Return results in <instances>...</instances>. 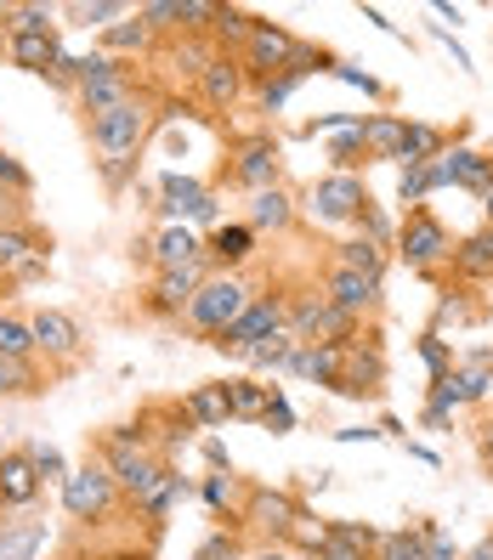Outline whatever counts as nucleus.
Listing matches in <instances>:
<instances>
[{"mask_svg": "<svg viewBox=\"0 0 493 560\" xmlns=\"http://www.w3.org/2000/svg\"><path fill=\"white\" fill-rule=\"evenodd\" d=\"M137 18L148 23V35L153 28H171L176 23V0H148V7H137Z\"/></svg>", "mask_w": 493, "mask_h": 560, "instance_id": "obj_51", "label": "nucleus"}, {"mask_svg": "<svg viewBox=\"0 0 493 560\" xmlns=\"http://www.w3.org/2000/svg\"><path fill=\"white\" fill-rule=\"evenodd\" d=\"M250 560H289L284 549H261V555H250Z\"/></svg>", "mask_w": 493, "mask_h": 560, "instance_id": "obj_59", "label": "nucleus"}, {"mask_svg": "<svg viewBox=\"0 0 493 560\" xmlns=\"http://www.w3.org/2000/svg\"><path fill=\"white\" fill-rule=\"evenodd\" d=\"M255 226H267V233H284V226H295V199L284 187H261L250 199V233Z\"/></svg>", "mask_w": 493, "mask_h": 560, "instance_id": "obj_26", "label": "nucleus"}, {"mask_svg": "<svg viewBox=\"0 0 493 560\" xmlns=\"http://www.w3.org/2000/svg\"><path fill=\"white\" fill-rule=\"evenodd\" d=\"M278 142L273 137H250V142H239V159H233V182L239 187H250V192H261V187H278Z\"/></svg>", "mask_w": 493, "mask_h": 560, "instance_id": "obj_14", "label": "nucleus"}, {"mask_svg": "<svg viewBox=\"0 0 493 560\" xmlns=\"http://www.w3.org/2000/svg\"><path fill=\"white\" fill-rule=\"evenodd\" d=\"M261 424H267L273 436H289V431H295V408H289V397H284L278 385L267 390V408H261Z\"/></svg>", "mask_w": 493, "mask_h": 560, "instance_id": "obj_42", "label": "nucleus"}, {"mask_svg": "<svg viewBox=\"0 0 493 560\" xmlns=\"http://www.w3.org/2000/svg\"><path fill=\"white\" fill-rule=\"evenodd\" d=\"M250 306V283L244 278H233V272H216V278H205V289L193 294V306H187V323L199 328V335H221L227 323H233L239 312Z\"/></svg>", "mask_w": 493, "mask_h": 560, "instance_id": "obj_4", "label": "nucleus"}, {"mask_svg": "<svg viewBox=\"0 0 493 560\" xmlns=\"http://www.w3.org/2000/svg\"><path fill=\"white\" fill-rule=\"evenodd\" d=\"M250 28H255V12L221 7V12H216V28H210V35H216L221 46H244V40H250Z\"/></svg>", "mask_w": 493, "mask_h": 560, "instance_id": "obj_39", "label": "nucleus"}, {"mask_svg": "<svg viewBox=\"0 0 493 560\" xmlns=\"http://www.w3.org/2000/svg\"><path fill=\"white\" fill-rule=\"evenodd\" d=\"M335 267L364 272V278H386V255H380V244H369V238H346V244L335 249Z\"/></svg>", "mask_w": 493, "mask_h": 560, "instance_id": "obj_33", "label": "nucleus"}, {"mask_svg": "<svg viewBox=\"0 0 493 560\" xmlns=\"http://www.w3.org/2000/svg\"><path fill=\"white\" fill-rule=\"evenodd\" d=\"M329 153H335V176H352V164H369V153H364V130H346V137H335V148H329Z\"/></svg>", "mask_w": 493, "mask_h": 560, "instance_id": "obj_41", "label": "nucleus"}, {"mask_svg": "<svg viewBox=\"0 0 493 560\" xmlns=\"http://www.w3.org/2000/svg\"><path fill=\"white\" fill-rule=\"evenodd\" d=\"M0 57H7V35H0Z\"/></svg>", "mask_w": 493, "mask_h": 560, "instance_id": "obj_62", "label": "nucleus"}, {"mask_svg": "<svg viewBox=\"0 0 493 560\" xmlns=\"http://www.w3.org/2000/svg\"><path fill=\"white\" fill-rule=\"evenodd\" d=\"M69 18H80V23L91 28V23H108V18H125V7H119V0H91V7H69Z\"/></svg>", "mask_w": 493, "mask_h": 560, "instance_id": "obj_50", "label": "nucleus"}, {"mask_svg": "<svg viewBox=\"0 0 493 560\" xmlns=\"http://www.w3.org/2000/svg\"><path fill=\"white\" fill-rule=\"evenodd\" d=\"M142 442H148L142 424H125V431H108L103 442H96V465L114 476V487L125 492L130 504H137L142 492H148V481L159 476V458H153Z\"/></svg>", "mask_w": 493, "mask_h": 560, "instance_id": "obj_2", "label": "nucleus"}, {"mask_svg": "<svg viewBox=\"0 0 493 560\" xmlns=\"http://www.w3.org/2000/svg\"><path fill=\"white\" fill-rule=\"evenodd\" d=\"M148 125H153V114L142 103V91L130 96V103L108 108V114H91V148H96V164H103V176L114 187L125 182L130 164H137V153L148 142Z\"/></svg>", "mask_w": 493, "mask_h": 560, "instance_id": "obj_1", "label": "nucleus"}, {"mask_svg": "<svg viewBox=\"0 0 493 560\" xmlns=\"http://www.w3.org/2000/svg\"><path fill=\"white\" fill-rule=\"evenodd\" d=\"M0 35H57V12L28 0V7H0Z\"/></svg>", "mask_w": 493, "mask_h": 560, "instance_id": "obj_27", "label": "nucleus"}, {"mask_svg": "<svg viewBox=\"0 0 493 560\" xmlns=\"http://www.w3.org/2000/svg\"><path fill=\"white\" fill-rule=\"evenodd\" d=\"M0 187H12V192H23V199H28V187H35V176H28L23 171V164L7 153V148H0Z\"/></svg>", "mask_w": 493, "mask_h": 560, "instance_id": "obj_49", "label": "nucleus"}, {"mask_svg": "<svg viewBox=\"0 0 493 560\" xmlns=\"http://www.w3.org/2000/svg\"><path fill=\"white\" fill-rule=\"evenodd\" d=\"M28 458H35V470H41V487H46V481H62V476H69V465H62V453H57L51 442L28 447Z\"/></svg>", "mask_w": 493, "mask_h": 560, "instance_id": "obj_48", "label": "nucleus"}, {"mask_svg": "<svg viewBox=\"0 0 493 560\" xmlns=\"http://www.w3.org/2000/svg\"><path fill=\"white\" fill-rule=\"evenodd\" d=\"M329 74L346 80V85H364L369 96H380V80H375V74H364V69H352V62H329Z\"/></svg>", "mask_w": 493, "mask_h": 560, "instance_id": "obj_53", "label": "nucleus"}, {"mask_svg": "<svg viewBox=\"0 0 493 560\" xmlns=\"http://www.w3.org/2000/svg\"><path fill=\"white\" fill-rule=\"evenodd\" d=\"M459 560H493V538H488V544H477L471 555H459Z\"/></svg>", "mask_w": 493, "mask_h": 560, "instance_id": "obj_58", "label": "nucleus"}, {"mask_svg": "<svg viewBox=\"0 0 493 560\" xmlns=\"http://www.w3.org/2000/svg\"><path fill=\"white\" fill-rule=\"evenodd\" d=\"M255 249V233H250V221H233V226H216L210 244H205V260L210 267H244Z\"/></svg>", "mask_w": 493, "mask_h": 560, "instance_id": "obj_21", "label": "nucleus"}, {"mask_svg": "<svg viewBox=\"0 0 493 560\" xmlns=\"http://www.w3.org/2000/svg\"><path fill=\"white\" fill-rule=\"evenodd\" d=\"M267 390L273 385H261V380H227V419H261Z\"/></svg>", "mask_w": 493, "mask_h": 560, "instance_id": "obj_34", "label": "nucleus"}, {"mask_svg": "<svg viewBox=\"0 0 493 560\" xmlns=\"http://www.w3.org/2000/svg\"><path fill=\"white\" fill-rule=\"evenodd\" d=\"M148 249H153V267H159V272H176V267H193V260H205L199 233H187V226H164V233H159Z\"/></svg>", "mask_w": 493, "mask_h": 560, "instance_id": "obj_18", "label": "nucleus"}, {"mask_svg": "<svg viewBox=\"0 0 493 560\" xmlns=\"http://www.w3.org/2000/svg\"><path fill=\"white\" fill-rule=\"evenodd\" d=\"M295 85H301V74H295V69H284V74H273L267 85H261V108H267V114H273V108H284Z\"/></svg>", "mask_w": 493, "mask_h": 560, "instance_id": "obj_47", "label": "nucleus"}, {"mask_svg": "<svg viewBox=\"0 0 493 560\" xmlns=\"http://www.w3.org/2000/svg\"><path fill=\"white\" fill-rule=\"evenodd\" d=\"M420 549H425V560H459V549H454V538L443 533L437 521H420Z\"/></svg>", "mask_w": 493, "mask_h": 560, "instance_id": "obj_46", "label": "nucleus"}, {"mask_svg": "<svg viewBox=\"0 0 493 560\" xmlns=\"http://www.w3.org/2000/svg\"><path fill=\"white\" fill-rule=\"evenodd\" d=\"M182 499H187V481H182V476H176L171 465H159V476L148 481V492H142V499H137V510H142V515H148V521L159 526V521L171 515V510H176Z\"/></svg>", "mask_w": 493, "mask_h": 560, "instance_id": "obj_22", "label": "nucleus"}, {"mask_svg": "<svg viewBox=\"0 0 493 560\" xmlns=\"http://www.w3.org/2000/svg\"><path fill=\"white\" fill-rule=\"evenodd\" d=\"M41 255H51V238L46 233H35V226H0V278H18L28 260H41Z\"/></svg>", "mask_w": 493, "mask_h": 560, "instance_id": "obj_17", "label": "nucleus"}, {"mask_svg": "<svg viewBox=\"0 0 493 560\" xmlns=\"http://www.w3.org/2000/svg\"><path fill=\"white\" fill-rule=\"evenodd\" d=\"M443 148H448V137H443L437 125L409 119V130H403V148H398V164H432Z\"/></svg>", "mask_w": 493, "mask_h": 560, "instance_id": "obj_29", "label": "nucleus"}, {"mask_svg": "<svg viewBox=\"0 0 493 560\" xmlns=\"http://www.w3.org/2000/svg\"><path fill=\"white\" fill-rule=\"evenodd\" d=\"M323 533L335 544H346V549H357V555H375V538H380L375 526H357V521H329Z\"/></svg>", "mask_w": 493, "mask_h": 560, "instance_id": "obj_40", "label": "nucleus"}, {"mask_svg": "<svg viewBox=\"0 0 493 560\" xmlns=\"http://www.w3.org/2000/svg\"><path fill=\"white\" fill-rule=\"evenodd\" d=\"M425 171H432V192H437V187H466V192H482V187L493 182V153L454 142V148H443L432 164H425Z\"/></svg>", "mask_w": 493, "mask_h": 560, "instance_id": "obj_9", "label": "nucleus"}, {"mask_svg": "<svg viewBox=\"0 0 493 560\" xmlns=\"http://www.w3.org/2000/svg\"><path fill=\"white\" fill-rule=\"evenodd\" d=\"M7 57L28 74H51L62 62V40L57 35H7Z\"/></svg>", "mask_w": 493, "mask_h": 560, "instance_id": "obj_19", "label": "nucleus"}, {"mask_svg": "<svg viewBox=\"0 0 493 560\" xmlns=\"http://www.w3.org/2000/svg\"><path fill=\"white\" fill-rule=\"evenodd\" d=\"M448 260H454L459 278H477V283L493 278V226H482V233H471V238H459Z\"/></svg>", "mask_w": 493, "mask_h": 560, "instance_id": "obj_25", "label": "nucleus"}, {"mask_svg": "<svg viewBox=\"0 0 493 560\" xmlns=\"http://www.w3.org/2000/svg\"><path fill=\"white\" fill-rule=\"evenodd\" d=\"M239 555V538L233 533H216L210 544H199V555H193V560H233Z\"/></svg>", "mask_w": 493, "mask_h": 560, "instance_id": "obj_52", "label": "nucleus"}, {"mask_svg": "<svg viewBox=\"0 0 493 560\" xmlns=\"http://www.w3.org/2000/svg\"><path fill=\"white\" fill-rule=\"evenodd\" d=\"M420 357H425V369H432V380H448V374H454V357H448V340L437 335V328H432V335H420Z\"/></svg>", "mask_w": 493, "mask_h": 560, "instance_id": "obj_43", "label": "nucleus"}, {"mask_svg": "<svg viewBox=\"0 0 493 560\" xmlns=\"http://www.w3.org/2000/svg\"><path fill=\"white\" fill-rule=\"evenodd\" d=\"M148 40H153V35H148V23H142L137 12H130V23H108V28H103V46H108V51H142Z\"/></svg>", "mask_w": 493, "mask_h": 560, "instance_id": "obj_38", "label": "nucleus"}, {"mask_svg": "<svg viewBox=\"0 0 493 560\" xmlns=\"http://www.w3.org/2000/svg\"><path fill=\"white\" fill-rule=\"evenodd\" d=\"M0 357H12V362H28V357H35V335H28L23 317H7V312H0Z\"/></svg>", "mask_w": 493, "mask_h": 560, "instance_id": "obj_36", "label": "nucleus"}, {"mask_svg": "<svg viewBox=\"0 0 493 560\" xmlns=\"http://www.w3.org/2000/svg\"><path fill=\"white\" fill-rule=\"evenodd\" d=\"M357 130H364V153H369V159H398L409 119H403V114H369Z\"/></svg>", "mask_w": 493, "mask_h": 560, "instance_id": "obj_24", "label": "nucleus"}, {"mask_svg": "<svg viewBox=\"0 0 493 560\" xmlns=\"http://www.w3.org/2000/svg\"><path fill=\"white\" fill-rule=\"evenodd\" d=\"M57 560H80V555H57Z\"/></svg>", "mask_w": 493, "mask_h": 560, "instance_id": "obj_63", "label": "nucleus"}, {"mask_svg": "<svg viewBox=\"0 0 493 560\" xmlns=\"http://www.w3.org/2000/svg\"><path fill=\"white\" fill-rule=\"evenodd\" d=\"M216 0H176V28H216Z\"/></svg>", "mask_w": 493, "mask_h": 560, "instance_id": "obj_45", "label": "nucleus"}, {"mask_svg": "<svg viewBox=\"0 0 493 560\" xmlns=\"http://www.w3.org/2000/svg\"><path fill=\"white\" fill-rule=\"evenodd\" d=\"M114 504H119V487L103 465H80V470L62 476V510H69L74 521L96 526V521L114 515Z\"/></svg>", "mask_w": 493, "mask_h": 560, "instance_id": "obj_5", "label": "nucleus"}, {"mask_svg": "<svg viewBox=\"0 0 493 560\" xmlns=\"http://www.w3.org/2000/svg\"><path fill=\"white\" fill-rule=\"evenodd\" d=\"M477 199H482V215H488V226H493V182H488V187L477 192Z\"/></svg>", "mask_w": 493, "mask_h": 560, "instance_id": "obj_57", "label": "nucleus"}, {"mask_svg": "<svg viewBox=\"0 0 493 560\" xmlns=\"http://www.w3.org/2000/svg\"><path fill=\"white\" fill-rule=\"evenodd\" d=\"M448 380H454V390H459V402H482V397H493V357L477 351L466 369H454Z\"/></svg>", "mask_w": 493, "mask_h": 560, "instance_id": "obj_31", "label": "nucleus"}, {"mask_svg": "<svg viewBox=\"0 0 493 560\" xmlns=\"http://www.w3.org/2000/svg\"><path fill=\"white\" fill-rule=\"evenodd\" d=\"M199 91H205L210 108H233L239 96H244V69H239V57H216L210 69L199 74Z\"/></svg>", "mask_w": 493, "mask_h": 560, "instance_id": "obj_20", "label": "nucleus"}, {"mask_svg": "<svg viewBox=\"0 0 493 560\" xmlns=\"http://www.w3.org/2000/svg\"><path fill=\"white\" fill-rule=\"evenodd\" d=\"M159 192H164V215H193V210H199V205L210 199V187H205V182L176 176V171L159 182Z\"/></svg>", "mask_w": 493, "mask_h": 560, "instance_id": "obj_32", "label": "nucleus"}, {"mask_svg": "<svg viewBox=\"0 0 493 560\" xmlns=\"http://www.w3.org/2000/svg\"><path fill=\"white\" fill-rule=\"evenodd\" d=\"M295 351H301V335H295V328L284 323L278 335H267L261 346H250V351H244V362H250V369H273V374H284Z\"/></svg>", "mask_w": 493, "mask_h": 560, "instance_id": "obj_28", "label": "nucleus"}, {"mask_svg": "<svg viewBox=\"0 0 493 560\" xmlns=\"http://www.w3.org/2000/svg\"><path fill=\"white\" fill-rule=\"evenodd\" d=\"M227 492H233V476H210V481H205V499H210L216 510L227 504Z\"/></svg>", "mask_w": 493, "mask_h": 560, "instance_id": "obj_55", "label": "nucleus"}, {"mask_svg": "<svg viewBox=\"0 0 493 560\" xmlns=\"http://www.w3.org/2000/svg\"><path fill=\"white\" fill-rule=\"evenodd\" d=\"M255 533H267V538H295V526H301V504L289 499V492H267V487H255L250 492V515H244Z\"/></svg>", "mask_w": 493, "mask_h": 560, "instance_id": "obj_13", "label": "nucleus"}, {"mask_svg": "<svg viewBox=\"0 0 493 560\" xmlns=\"http://www.w3.org/2000/svg\"><path fill=\"white\" fill-rule=\"evenodd\" d=\"M46 521H0V560H41Z\"/></svg>", "mask_w": 493, "mask_h": 560, "instance_id": "obj_23", "label": "nucleus"}, {"mask_svg": "<svg viewBox=\"0 0 493 560\" xmlns=\"http://www.w3.org/2000/svg\"><path fill=\"white\" fill-rule=\"evenodd\" d=\"M205 278H210V260H193V267L159 272V278H153V289H148V312H159V317L187 312V306H193V294L205 289Z\"/></svg>", "mask_w": 493, "mask_h": 560, "instance_id": "obj_11", "label": "nucleus"}, {"mask_svg": "<svg viewBox=\"0 0 493 560\" xmlns=\"http://www.w3.org/2000/svg\"><path fill=\"white\" fill-rule=\"evenodd\" d=\"M307 210L318 221H329V226H346V221H357V215L369 210V192H364V182H357V176H323L307 192Z\"/></svg>", "mask_w": 493, "mask_h": 560, "instance_id": "obj_10", "label": "nucleus"}, {"mask_svg": "<svg viewBox=\"0 0 493 560\" xmlns=\"http://www.w3.org/2000/svg\"><path fill=\"white\" fill-rule=\"evenodd\" d=\"M182 413L193 424H205V431H216V424H227V385H193Z\"/></svg>", "mask_w": 493, "mask_h": 560, "instance_id": "obj_30", "label": "nucleus"}, {"mask_svg": "<svg viewBox=\"0 0 493 560\" xmlns=\"http://www.w3.org/2000/svg\"><path fill=\"white\" fill-rule=\"evenodd\" d=\"M28 335H35V351H46V357H80V323L69 317V312H51V306H41L35 317H28Z\"/></svg>", "mask_w": 493, "mask_h": 560, "instance_id": "obj_15", "label": "nucleus"}, {"mask_svg": "<svg viewBox=\"0 0 493 560\" xmlns=\"http://www.w3.org/2000/svg\"><path fill=\"white\" fill-rule=\"evenodd\" d=\"M278 328H284V301H278V294H250V306H244L233 323H227L210 346H221V351L244 357L250 346H261L267 335H278Z\"/></svg>", "mask_w": 493, "mask_h": 560, "instance_id": "obj_7", "label": "nucleus"}, {"mask_svg": "<svg viewBox=\"0 0 493 560\" xmlns=\"http://www.w3.org/2000/svg\"><path fill=\"white\" fill-rule=\"evenodd\" d=\"M284 323L301 335V346H357V323L364 317L329 306L323 294H301L295 306H284Z\"/></svg>", "mask_w": 493, "mask_h": 560, "instance_id": "obj_3", "label": "nucleus"}, {"mask_svg": "<svg viewBox=\"0 0 493 560\" xmlns=\"http://www.w3.org/2000/svg\"><path fill=\"white\" fill-rule=\"evenodd\" d=\"M41 499V470L28 453H0V510H23Z\"/></svg>", "mask_w": 493, "mask_h": 560, "instance_id": "obj_16", "label": "nucleus"}, {"mask_svg": "<svg viewBox=\"0 0 493 560\" xmlns=\"http://www.w3.org/2000/svg\"><path fill=\"white\" fill-rule=\"evenodd\" d=\"M432 192V171L425 164H403V182H398V199L409 205V210H420V199Z\"/></svg>", "mask_w": 493, "mask_h": 560, "instance_id": "obj_44", "label": "nucleus"}, {"mask_svg": "<svg viewBox=\"0 0 493 560\" xmlns=\"http://www.w3.org/2000/svg\"><path fill=\"white\" fill-rule=\"evenodd\" d=\"M295 51H301V40H295L284 23L255 18L250 40H244V62H239V69H244V74H261V80H273V74H284V69H289V57H295Z\"/></svg>", "mask_w": 493, "mask_h": 560, "instance_id": "obj_8", "label": "nucleus"}, {"mask_svg": "<svg viewBox=\"0 0 493 560\" xmlns=\"http://www.w3.org/2000/svg\"><path fill=\"white\" fill-rule=\"evenodd\" d=\"M35 390H41L35 362H12V357H0V397H35Z\"/></svg>", "mask_w": 493, "mask_h": 560, "instance_id": "obj_35", "label": "nucleus"}, {"mask_svg": "<svg viewBox=\"0 0 493 560\" xmlns=\"http://www.w3.org/2000/svg\"><path fill=\"white\" fill-rule=\"evenodd\" d=\"M398 249H403V260H409V267L414 272H437L443 267V260L454 255V238H448V226L432 215V210H409L403 215V233H398Z\"/></svg>", "mask_w": 493, "mask_h": 560, "instance_id": "obj_6", "label": "nucleus"}, {"mask_svg": "<svg viewBox=\"0 0 493 560\" xmlns=\"http://www.w3.org/2000/svg\"><path fill=\"white\" fill-rule=\"evenodd\" d=\"M369 560H425V549H420V526H414V533H380Z\"/></svg>", "mask_w": 493, "mask_h": 560, "instance_id": "obj_37", "label": "nucleus"}, {"mask_svg": "<svg viewBox=\"0 0 493 560\" xmlns=\"http://www.w3.org/2000/svg\"><path fill=\"white\" fill-rule=\"evenodd\" d=\"M323 301L341 306L352 317H364L380 306V278H364V272H346V267H329L323 272Z\"/></svg>", "mask_w": 493, "mask_h": 560, "instance_id": "obj_12", "label": "nucleus"}, {"mask_svg": "<svg viewBox=\"0 0 493 560\" xmlns=\"http://www.w3.org/2000/svg\"><path fill=\"white\" fill-rule=\"evenodd\" d=\"M108 560H148V555H137V549H125V555H108Z\"/></svg>", "mask_w": 493, "mask_h": 560, "instance_id": "obj_60", "label": "nucleus"}, {"mask_svg": "<svg viewBox=\"0 0 493 560\" xmlns=\"http://www.w3.org/2000/svg\"><path fill=\"white\" fill-rule=\"evenodd\" d=\"M488 458H493V424H488Z\"/></svg>", "mask_w": 493, "mask_h": 560, "instance_id": "obj_61", "label": "nucleus"}, {"mask_svg": "<svg viewBox=\"0 0 493 560\" xmlns=\"http://www.w3.org/2000/svg\"><path fill=\"white\" fill-rule=\"evenodd\" d=\"M216 215H221V205H216V192H210V199L193 210V221H199V226H216Z\"/></svg>", "mask_w": 493, "mask_h": 560, "instance_id": "obj_56", "label": "nucleus"}, {"mask_svg": "<svg viewBox=\"0 0 493 560\" xmlns=\"http://www.w3.org/2000/svg\"><path fill=\"white\" fill-rule=\"evenodd\" d=\"M18 215H23V192L0 187V226H18Z\"/></svg>", "mask_w": 493, "mask_h": 560, "instance_id": "obj_54", "label": "nucleus"}]
</instances>
